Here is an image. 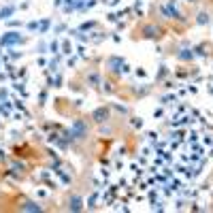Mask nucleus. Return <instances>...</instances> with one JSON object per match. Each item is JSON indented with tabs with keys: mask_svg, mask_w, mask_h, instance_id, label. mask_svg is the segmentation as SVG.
<instances>
[{
	"mask_svg": "<svg viewBox=\"0 0 213 213\" xmlns=\"http://www.w3.org/2000/svg\"><path fill=\"white\" fill-rule=\"evenodd\" d=\"M19 41H21V36L15 34V32H9V34L2 36V45H15V43H19Z\"/></svg>",
	"mask_w": 213,
	"mask_h": 213,
	"instance_id": "obj_1",
	"label": "nucleus"
},
{
	"mask_svg": "<svg viewBox=\"0 0 213 213\" xmlns=\"http://www.w3.org/2000/svg\"><path fill=\"white\" fill-rule=\"evenodd\" d=\"M107 115V111L105 109H100V111H96V113H94V120H96V122H102V117Z\"/></svg>",
	"mask_w": 213,
	"mask_h": 213,
	"instance_id": "obj_2",
	"label": "nucleus"
},
{
	"mask_svg": "<svg viewBox=\"0 0 213 213\" xmlns=\"http://www.w3.org/2000/svg\"><path fill=\"white\" fill-rule=\"evenodd\" d=\"M11 13H13V7H7V9H2V11H0V17H2V19H7Z\"/></svg>",
	"mask_w": 213,
	"mask_h": 213,
	"instance_id": "obj_3",
	"label": "nucleus"
},
{
	"mask_svg": "<svg viewBox=\"0 0 213 213\" xmlns=\"http://www.w3.org/2000/svg\"><path fill=\"white\" fill-rule=\"evenodd\" d=\"M79 207H81V205H79V198H73V200H70V209H75V211H77Z\"/></svg>",
	"mask_w": 213,
	"mask_h": 213,
	"instance_id": "obj_4",
	"label": "nucleus"
},
{
	"mask_svg": "<svg viewBox=\"0 0 213 213\" xmlns=\"http://www.w3.org/2000/svg\"><path fill=\"white\" fill-rule=\"evenodd\" d=\"M23 209H28V211H38V207H36V205H32V202H28Z\"/></svg>",
	"mask_w": 213,
	"mask_h": 213,
	"instance_id": "obj_5",
	"label": "nucleus"
}]
</instances>
